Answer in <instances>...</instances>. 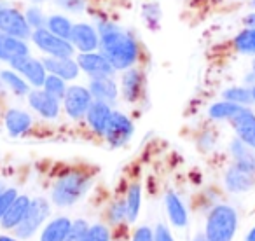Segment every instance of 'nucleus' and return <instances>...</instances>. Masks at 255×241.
I'll return each instance as SVG.
<instances>
[{
  "mask_svg": "<svg viewBox=\"0 0 255 241\" xmlns=\"http://www.w3.org/2000/svg\"><path fill=\"white\" fill-rule=\"evenodd\" d=\"M100 49L116 70L129 68L138 58V44L128 32L110 21L98 25Z\"/></svg>",
  "mask_w": 255,
  "mask_h": 241,
  "instance_id": "1",
  "label": "nucleus"
},
{
  "mask_svg": "<svg viewBox=\"0 0 255 241\" xmlns=\"http://www.w3.org/2000/svg\"><path fill=\"white\" fill-rule=\"evenodd\" d=\"M89 187V177L79 171H68L58 178L53 189V201L58 206H70L84 196Z\"/></svg>",
  "mask_w": 255,
  "mask_h": 241,
  "instance_id": "2",
  "label": "nucleus"
},
{
  "mask_svg": "<svg viewBox=\"0 0 255 241\" xmlns=\"http://www.w3.org/2000/svg\"><path fill=\"white\" fill-rule=\"evenodd\" d=\"M236 231V212L231 206H217L206 222L208 241H231Z\"/></svg>",
  "mask_w": 255,
  "mask_h": 241,
  "instance_id": "3",
  "label": "nucleus"
},
{
  "mask_svg": "<svg viewBox=\"0 0 255 241\" xmlns=\"http://www.w3.org/2000/svg\"><path fill=\"white\" fill-rule=\"evenodd\" d=\"M32 40L40 51L51 54V56H58V58H70L75 49L70 40L54 35V33L49 32L47 28H37L35 32L32 33Z\"/></svg>",
  "mask_w": 255,
  "mask_h": 241,
  "instance_id": "4",
  "label": "nucleus"
},
{
  "mask_svg": "<svg viewBox=\"0 0 255 241\" xmlns=\"http://www.w3.org/2000/svg\"><path fill=\"white\" fill-rule=\"evenodd\" d=\"M30 28L32 26L26 21V16H23L18 9L5 7V5L0 7V32L25 40L28 37H32Z\"/></svg>",
  "mask_w": 255,
  "mask_h": 241,
  "instance_id": "5",
  "label": "nucleus"
},
{
  "mask_svg": "<svg viewBox=\"0 0 255 241\" xmlns=\"http://www.w3.org/2000/svg\"><path fill=\"white\" fill-rule=\"evenodd\" d=\"M47 215H49V205H47L44 199L30 201L28 212H26L25 219H23L21 224L18 226L16 234H18L19 238H30L39 229V226L46 220Z\"/></svg>",
  "mask_w": 255,
  "mask_h": 241,
  "instance_id": "6",
  "label": "nucleus"
},
{
  "mask_svg": "<svg viewBox=\"0 0 255 241\" xmlns=\"http://www.w3.org/2000/svg\"><path fill=\"white\" fill-rule=\"evenodd\" d=\"M107 140L112 143L114 147H121L129 140V136L133 135V124L131 120L128 119L124 114L121 112H112L109 119V124L105 129Z\"/></svg>",
  "mask_w": 255,
  "mask_h": 241,
  "instance_id": "7",
  "label": "nucleus"
},
{
  "mask_svg": "<svg viewBox=\"0 0 255 241\" xmlns=\"http://www.w3.org/2000/svg\"><path fill=\"white\" fill-rule=\"evenodd\" d=\"M91 91L82 86H72L65 93V109L67 114L74 119H79L84 114H88V109L91 107Z\"/></svg>",
  "mask_w": 255,
  "mask_h": 241,
  "instance_id": "8",
  "label": "nucleus"
},
{
  "mask_svg": "<svg viewBox=\"0 0 255 241\" xmlns=\"http://www.w3.org/2000/svg\"><path fill=\"white\" fill-rule=\"evenodd\" d=\"M79 68L89 74L93 79H100V77H109L114 74L116 68L110 65V61L103 56L102 53H81V56L77 58Z\"/></svg>",
  "mask_w": 255,
  "mask_h": 241,
  "instance_id": "9",
  "label": "nucleus"
},
{
  "mask_svg": "<svg viewBox=\"0 0 255 241\" xmlns=\"http://www.w3.org/2000/svg\"><path fill=\"white\" fill-rule=\"evenodd\" d=\"M70 42L81 53H93L100 47V33L88 23H77L72 28Z\"/></svg>",
  "mask_w": 255,
  "mask_h": 241,
  "instance_id": "10",
  "label": "nucleus"
},
{
  "mask_svg": "<svg viewBox=\"0 0 255 241\" xmlns=\"http://www.w3.org/2000/svg\"><path fill=\"white\" fill-rule=\"evenodd\" d=\"M11 65L14 70H18L21 75H25V77L28 79L33 86H37V88L44 86V82H46L47 70H46V67H44V61H39L30 56H23V58L14 60Z\"/></svg>",
  "mask_w": 255,
  "mask_h": 241,
  "instance_id": "11",
  "label": "nucleus"
},
{
  "mask_svg": "<svg viewBox=\"0 0 255 241\" xmlns=\"http://www.w3.org/2000/svg\"><path fill=\"white\" fill-rule=\"evenodd\" d=\"M233 126L236 129L240 140H243L248 147L255 149V116L250 110L241 109L236 116L233 117Z\"/></svg>",
  "mask_w": 255,
  "mask_h": 241,
  "instance_id": "12",
  "label": "nucleus"
},
{
  "mask_svg": "<svg viewBox=\"0 0 255 241\" xmlns=\"http://www.w3.org/2000/svg\"><path fill=\"white\" fill-rule=\"evenodd\" d=\"M23 56H28V46L25 44V40L0 32V60L12 63Z\"/></svg>",
  "mask_w": 255,
  "mask_h": 241,
  "instance_id": "13",
  "label": "nucleus"
},
{
  "mask_svg": "<svg viewBox=\"0 0 255 241\" xmlns=\"http://www.w3.org/2000/svg\"><path fill=\"white\" fill-rule=\"evenodd\" d=\"M44 67L47 72H51L53 75L65 79V81H72L79 75V63L70 58H58L51 56L44 60Z\"/></svg>",
  "mask_w": 255,
  "mask_h": 241,
  "instance_id": "14",
  "label": "nucleus"
},
{
  "mask_svg": "<svg viewBox=\"0 0 255 241\" xmlns=\"http://www.w3.org/2000/svg\"><path fill=\"white\" fill-rule=\"evenodd\" d=\"M28 98H30V105H32L33 109L40 114V116L53 119V117H56L58 112H60L58 98H54V96L49 95L47 91H40V89H37V91L30 93Z\"/></svg>",
  "mask_w": 255,
  "mask_h": 241,
  "instance_id": "15",
  "label": "nucleus"
},
{
  "mask_svg": "<svg viewBox=\"0 0 255 241\" xmlns=\"http://www.w3.org/2000/svg\"><path fill=\"white\" fill-rule=\"evenodd\" d=\"M86 116H88L89 124H91V128L95 129L96 133H105L112 112H110L109 103L95 100V102L91 103V107L88 109V114H86Z\"/></svg>",
  "mask_w": 255,
  "mask_h": 241,
  "instance_id": "16",
  "label": "nucleus"
},
{
  "mask_svg": "<svg viewBox=\"0 0 255 241\" xmlns=\"http://www.w3.org/2000/svg\"><path fill=\"white\" fill-rule=\"evenodd\" d=\"M226 184L227 189L233 192H241V191H248V189L254 185V173L243 170L236 164L234 168H231L226 175Z\"/></svg>",
  "mask_w": 255,
  "mask_h": 241,
  "instance_id": "17",
  "label": "nucleus"
},
{
  "mask_svg": "<svg viewBox=\"0 0 255 241\" xmlns=\"http://www.w3.org/2000/svg\"><path fill=\"white\" fill-rule=\"evenodd\" d=\"M28 206H30V199L26 196H18L14 199L9 210L4 213L2 217V226L4 227H18L21 224V220L25 219L26 212H28Z\"/></svg>",
  "mask_w": 255,
  "mask_h": 241,
  "instance_id": "18",
  "label": "nucleus"
},
{
  "mask_svg": "<svg viewBox=\"0 0 255 241\" xmlns=\"http://www.w3.org/2000/svg\"><path fill=\"white\" fill-rule=\"evenodd\" d=\"M89 91H91L93 98H96L98 102L110 103L117 98V88L114 84V81H110L109 77L93 79L91 86H89Z\"/></svg>",
  "mask_w": 255,
  "mask_h": 241,
  "instance_id": "19",
  "label": "nucleus"
},
{
  "mask_svg": "<svg viewBox=\"0 0 255 241\" xmlns=\"http://www.w3.org/2000/svg\"><path fill=\"white\" fill-rule=\"evenodd\" d=\"M30 124H32V117L21 110H11L5 116V126L12 136H19L21 133H25L30 128Z\"/></svg>",
  "mask_w": 255,
  "mask_h": 241,
  "instance_id": "20",
  "label": "nucleus"
},
{
  "mask_svg": "<svg viewBox=\"0 0 255 241\" xmlns=\"http://www.w3.org/2000/svg\"><path fill=\"white\" fill-rule=\"evenodd\" d=\"M140 88H142V75L138 70L131 68L123 75V93L124 98L128 102H135L140 95Z\"/></svg>",
  "mask_w": 255,
  "mask_h": 241,
  "instance_id": "21",
  "label": "nucleus"
},
{
  "mask_svg": "<svg viewBox=\"0 0 255 241\" xmlns=\"http://www.w3.org/2000/svg\"><path fill=\"white\" fill-rule=\"evenodd\" d=\"M233 154L236 157V164L243 170L255 173V154L248 150L247 143L243 140H234L233 142Z\"/></svg>",
  "mask_w": 255,
  "mask_h": 241,
  "instance_id": "22",
  "label": "nucleus"
},
{
  "mask_svg": "<svg viewBox=\"0 0 255 241\" xmlns=\"http://www.w3.org/2000/svg\"><path fill=\"white\" fill-rule=\"evenodd\" d=\"M70 226H72L70 220L65 219V217L53 220L42 233V240L40 241H65L68 231H70Z\"/></svg>",
  "mask_w": 255,
  "mask_h": 241,
  "instance_id": "23",
  "label": "nucleus"
},
{
  "mask_svg": "<svg viewBox=\"0 0 255 241\" xmlns=\"http://www.w3.org/2000/svg\"><path fill=\"white\" fill-rule=\"evenodd\" d=\"M166 208H168V215H170L171 222L178 227H184L187 224V212H185L184 205L178 199L177 194L173 192H168L166 194Z\"/></svg>",
  "mask_w": 255,
  "mask_h": 241,
  "instance_id": "24",
  "label": "nucleus"
},
{
  "mask_svg": "<svg viewBox=\"0 0 255 241\" xmlns=\"http://www.w3.org/2000/svg\"><path fill=\"white\" fill-rule=\"evenodd\" d=\"M72 28H74V25H72L65 16H51V18L47 19V30L53 32L54 35L61 37V39L70 40Z\"/></svg>",
  "mask_w": 255,
  "mask_h": 241,
  "instance_id": "25",
  "label": "nucleus"
},
{
  "mask_svg": "<svg viewBox=\"0 0 255 241\" xmlns=\"http://www.w3.org/2000/svg\"><path fill=\"white\" fill-rule=\"evenodd\" d=\"M243 107H240L238 103L233 102H222V103H215V105L210 109V116L213 119H233Z\"/></svg>",
  "mask_w": 255,
  "mask_h": 241,
  "instance_id": "26",
  "label": "nucleus"
},
{
  "mask_svg": "<svg viewBox=\"0 0 255 241\" xmlns=\"http://www.w3.org/2000/svg\"><path fill=\"white\" fill-rule=\"evenodd\" d=\"M140 198H142V191H140V185L135 184L129 187L128 191V199H126V215L128 219L135 220L136 215H138V210H140Z\"/></svg>",
  "mask_w": 255,
  "mask_h": 241,
  "instance_id": "27",
  "label": "nucleus"
},
{
  "mask_svg": "<svg viewBox=\"0 0 255 241\" xmlns=\"http://www.w3.org/2000/svg\"><path fill=\"white\" fill-rule=\"evenodd\" d=\"M44 91H47L49 95H53L54 98L61 100L65 98V93H67V88H65V79L58 77V75H47L46 82H44Z\"/></svg>",
  "mask_w": 255,
  "mask_h": 241,
  "instance_id": "28",
  "label": "nucleus"
},
{
  "mask_svg": "<svg viewBox=\"0 0 255 241\" xmlns=\"http://www.w3.org/2000/svg\"><path fill=\"white\" fill-rule=\"evenodd\" d=\"M0 77H2V81H4L5 84H7L9 88L16 93V95H26V93H28V86H26V82L23 81L19 75H16L14 72L4 70L2 74H0Z\"/></svg>",
  "mask_w": 255,
  "mask_h": 241,
  "instance_id": "29",
  "label": "nucleus"
},
{
  "mask_svg": "<svg viewBox=\"0 0 255 241\" xmlns=\"http://www.w3.org/2000/svg\"><path fill=\"white\" fill-rule=\"evenodd\" d=\"M234 46L240 53H255V28L241 32L234 40Z\"/></svg>",
  "mask_w": 255,
  "mask_h": 241,
  "instance_id": "30",
  "label": "nucleus"
},
{
  "mask_svg": "<svg viewBox=\"0 0 255 241\" xmlns=\"http://www.w3.org/2000/svg\"><path fill=\"white\" fill-rule=\"evenodd\" d=\"M224 98L233 103H250L254 100V96H252V91H248L245 88H231L224 93Z\"/></svg>",
  "mask_w": 255,
  "mask_h": 241,
  "instance_id": "31",
  "label": "nucleus"
},
{
  "mask_svg": "<svg viewBox=\"0 0 255 241\" xmlns=\"http://www.w3.org/2000/svg\"><path fill=\"white\" fill-rule=\"evenodd\" d=\"M88 224L84 220H77L70 226V231L67 234V240L65 241H84L86 233H88Z\"/></svg>",
  "mask_w": 255,
  "mask_h": 241,
  "instance_id": "32",
  "label": "nucleus"
},
{
  "mask_svg": "<svg viewBox=\"0 0 255 241\" xmlns=\"http://www.w3.org/2000/svg\"><path fill=\"white\" fill-rule=\"evenodd\" d=\"M26 21H28L30 26H33V28H46L47 26V19L44 18L42 11H40L39 7H30L28 11H26Z\"/></svg>",
  "mask_w": 255,
  "mask_h": 241,
  "instance_id": "33",
  "label": "nucleus"
},
{
  "mask_svg": "<svg viewBox=\"0 0 255 241\" xmlns=\"http://www.w3.org/2000/svg\"><path fill=\"white\" fill-rule=\"evenodd\" d=\"M84 241H109V231L105 226H93L86 233Z\"/></svg>",
  "mask_w": 255,
  "mask_h": 241,
  "instance_id": "34",
  "label": "nucleus"
},
{
  "mask_svg": "<svg viewBox=\"0 0 255 241\" xmlns=\"http://www.w3.org/2000/svg\"><path fill=\"white\" fill-rule=\"evenodd\" d=\"M18 198L14 189H7V191L0 192V219L4 217V213L9 210V206L14 203V199Z\"/></svg>",
  "mask_w": 255,
  "mask_h": 241,
  "instance_id": "35",
  "label": "nucleus"
},
{
  "mask_svg": "<svg viewBox=\"0 0 255 241\" xmlns=\"http://www.w3.org/2000/svg\"><path fill=\"white\" fill-rule=\"evenodd\" d=\"M126 215V203H116L110 210V217H112L114 222H119V220L124 219Z\"/></svg>",
  "mask_w": 255,
  "mask_h": 241,
  "instance_id": "36",
  "label": "nucleus"
},
{
  "mask_svg": "<svg viewBox=\"0 0 255 241\" xmlns=\"http://www.w3.org/2000/svg\"><path fill=\"white\" fill-rule=\"evenodd\" d=\"M133 241H154L152 240V231H150L149 227H140V229L135 233Z\"/></svg>",
  "mask_w": 255,
  "mask_h": 241,
  "instance_id": "37",
  "label": "nucleus"
},
{
  "mask_svg": "<svg viewBox=\"0 0 255 241\" xmlns=\"http://www.w3.org/2000/svg\"><path fill=\"white\" fill-rule=\"evenodd\" d=\"M60 4L70 11H81L84 7V0H60Z\"/></svg>",
  "mask_w": 255,
  "mask_h": 241,
  "instance_id": "38",
  "label": "nucleus"
},
{
  "mask_svg": "<svg viewBox=\"0 0 255 241\" xmlns=\"http://www.w3.org/2000/svg\"><path fill=\"white\" fill-rule=\"evenodd\" d=\"M156 241H173V238H171L170 231H168L166 227H164V226H157Z\"/></svg>",
  "mask_w": 255,
  "mask_h": 241,
  "instance_id": "39",
  "label": "nucleus"
},
{
  "mask_svg": "<svg viewBox=\"0 0 255 241\" xmlns=\"http://www.w3.org/2000/svg\"><path fill=\"white\" fill-rule=\"evenodd\" d=\"M245 23H247L248 26H252V28H255V14H250L247 19H245Z\"/></svg>",
  "mask_w": 255,
  "mask_h": 241,
  "instance_id": "40",
  "label": "nucleus"
},
{
  "mask_svg": "<svg viewBox=\"0 0 255 241\" xmlns=\"http://www.w3.org/2000/svg\"><path fill=\"white\" fill-rule=\"evenodd\" d=\"M247 241H255V229H252V231H250V234H248Z\"/></svg>",
  "mask_w": 255,
  "mask_h": 241,
  "instance_id": "41",
  "label": "nucleus"
},
{
  "mask_svg": "<svg viewBox=\"0 0 255 241\" xmlns=\"http://www.w3.org/2000/svg\"><path fill=\"white\" fill-rule=\"evenodd\" d=\"M0 241H16L12 238H7V236H0Z\"/></svg>",
  "mask_w": 255,
  "mask_h": 241,
  "instance_id": "42",
  "label": "nucleus"
},
{
  "mask_svg": "<svg viewBox=\"0 0 255 241\" xmlns=\"http://www.w3.org/2000/svg\"><path fill=\"white\" fill-rule=\"evenodd\" d=\"M194 241H208V238H206V236H198Z\"/></svg>",
  "mask_w": 255,
  "mask_h": 241,
  "instance_id": "43",
  "label": "nucleus"
},
{
  "mask_svg": "<svg viewBox=\"0 0 255 241\" xmlns=\"http://www.w3.org/2000/svg\"><path fill=\"white\" fill-rule=\"evenodd\" d=\"M252 96H254V100H255V86H254V89H252Z\"/></svg>",
  "mask_w": 255,
  "mask_h": 241,
  "instance_id": "44",
  "label": "nucleus"
},
{
  "mask_svg": "<svg viewBox=\"0 0 255 241\" xmlns=\"http://www.w3.org/2000/svg\"><path fill=\"white\" fill-rule=\"evenodd\" d=\"M254 72H255V60H254Z\"/></svg>",
  "mask_w": 255,
  "mask_h": 241,
  "instance_id": "45",
  "label": "nucleus"
},
{
  "mask_svg": "<svg viewBox=\"0 0 255 241\" xmlns=\"http://www.w3.org/2000/svg\"><path fill=\"white\" fill-rule=\"evenodd\" d=\"M35 2H42V0H35Z\"/></svg>",
  "mask_w": 255,
  "mask_h": 241,
  "instance_id": "46",
  "label": "nucleus"
},
{
  "mask_svg": "<svg viewBox=\"0 0 255 241\" xmlns=\"http://www.w3.org/2000/svg\"><path fill=\"white\" fill-rule=\"evenodd\" d=\"M254 7H255V0H254Z\"/></svg>",
  "mask_w": 255,
  "mask_h": 241,
  "instance_id": "47",
  "label": "nucleus"
}]
</instances>
